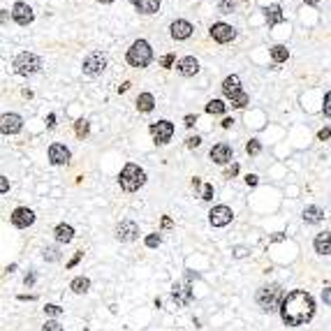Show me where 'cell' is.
I'll use <instances>...</instances> for the list:
<instances>
[{"mask_svg":"<svg viewBox=\"0 0 331 331\" xmlns=\"http://www.w3.org/2000/svg\"><path fill=\"white\" fill-rule=\"evenodd\" d=\"M315 315V299L304 289L289 292L280 304V320L287 327H301L310 322Z\"/></svg>","mask_w":331,"mask_h":331,"instance_id":"1","label":"cell"},{"mask_svg":"<svg viewBox=\"0 0 331 331\" xmlns=\"http://www.w3.org/2000/svg\"><path fill=\"white\" fill-rule=\"evenodd\" d=\"M283 287H280L278 283H269V285H262L257 289V294H255V301L260 306L264 313H276L280 310V304H283Z\"/></svg>","mask_w":331,"mask_h":331,"instance_id":"2","label":"cell"},{"mask_svg":"<svg viewBox=\"0 0 331 331\" xmlns=\"http://www.w3.org/2000/svg\"><path fill=\"white\" fill-rule=\"evenodd\" d=\"M118 183H121V188H123L125 192H137L141 185L146 183V172H144L139 165H134V162H128V165L121 169Z\"/></svg>","mask_w":331,"mask_h":331,"instance_id":"3","label":"cell"},{"mask_svg":"<svg viewBox=\"0 0 331 331\" xmlns=\"http://www.w3.org/2000/svg\"><path fill=\"white\" fill-rule=\"evenodd\" d=\"M153 61V49L146 40H137L132 42V46L128 49V63L132 67H146Z\"/></svg>","mask_w":331,"mask_h":331,"instance_id":"4","label":"cell"},{"mask_svg":"<svg viewBox=\"0 0 331 331\" xmlns=\"http://www.w3.org/2000/svg\"><path fill=\"white\" fill-rule=\"evenodd\" d=\"M12 67H14V72H17V74L28 77V74H35V72H40V67H42V58H40V56H35V53H30V51H23V53H19L17 58H14Z\"/></svg>","mask_w":331,"mask_h":331,"instance_id":"5","label":"cell"},{"mask_svg":"<svg viewBox=\"0 0 331 331\" xmlns=\"http://www.w3.org/2000/svg\"><path fill=\"white\" fill-rule=\"evenodd\" d=\"M107 70V56L102 51H90L81 63V72L86 77H100Z\"/></svg>","mask_w":331,"mask_h":331,"instance_id":"6","label":"cell"},{"mask_svg":"<svg viewBox=\"0 0 331 331\" xmlns=\"http://www.w3.org/2000/svg\"><path fill=\"white\" fill-rule=\"evenodd\" d=\"M148 130H151V137H153V141H155L157 146H165V144H169L172 137H174V123L157 121V123H151Z\"/></svg>","mask_w":331,"mask_h":331,"instance_id":"7","label":"cell"},{"mask_svg":"<svg viewBox=\"0 0 331 331\" xmlns=\"http://www.w3.org/2000/svg\"><path fill=\"white\" fill-rule=\"evenodd\" d=\"M116 239L123 241V243H130V241H137L139 239V225L134 220H123L116 225Z\"/></svg>","mask_w":331,"mask_h":331,"instance_id":"8","label":"cell"},{"mask_svg":"<svg viewBox=\"0 0 331 331\" xmlns=\"http://www.w3.org/2000/svg\"><path fill=\"white\" fill-rule=\"evenodd\" d=\"M172 301L176 306H188L192 301V289H190V278H185L183 283H174L172 285Z\"/></svg>","mask_w":331,"mask_h":331,"instance_id":"9","label":"cell"},{"mask_svg":"<svg viewBox=\"0 0 331 331\" xmlns=\"http://www.w3.org/2000/svg\"><path fill=\"white\" fill-rule=\"evenodd\" d=\"M232 218H234V213H232V209L225 206V204H218V206H213V209L209 211V222L213 227H227L232 222Z\"/></svg>","mask_w":331,"mask_h":331,"instance_id":"10","label":"cell"},{"mask_svg":"<svg viewBox=\"0 0 331 331\" xmlns=\"http://www.w3.org/2000/svg\"><path fill=\"white\" fill-rule=\"evenodd\" d=\"M9 220H12V225L17 227V229H26V227H30L35 222V213L28 209V206H19V209L12 211Z\"/></svg>","mask_w":331,"mask_h":331,"instance_id":"11","label":"cell"},{"mask_svg":"<svg viewBox=\"0 0 331 331\" xmlns=\"http://www.w3.org/2000/svg\"><path fill=\"white\" fill-rule=\"evenodd\" d=\"M209 33H211V37L216 40V42H220V44H227V42H232L236 37V30L229 23H222V21H218V23H213V26L209 28Z\"/></svg>","mask_w":331,"mask_h":331,"instance_id":"12","label":"cell"},{"mask_svg":"<svg viewBox=\"0 0 331 331\" xmlns=\"http://www.w3.org/2000/svg\"><path fill=\"white\" fill-rule=\"evenodd\" d=\"M12 19L17 21L19 26H28V23H33L35 12H33V7H30L28 2H14V7H12Z\"/></svg>","mask_w":331,"mask_h":331,"instance_id":"13","label":"cell"},{"mask_svg":"<svg viewBox=\"0 0 331 331\" xmlns=\"http://www.w3.org/2000/svg\"><path fill=\"white\" fill-rule=\"evenodd\" d=\"M70 148L65 146V144H51L49 146V160H51V165L61 167V165H70Z\"/></svg>","mask_w":331,"mask_h":331,"instance_id":"14","label":"cell"},{"mask_svg":"<svg viewBox=\"0 0 331 331\" xmlns=\"http://www.w3.org/2000/svg\"><path fill=\"white\" fill-rule=\"evenodd\" d=\"M21 128H23V118L19 113H2V125H0L2 134H17L21 132Z\"/></svg>","mask_w":331,"mask_h":331,"instance_id":"15","label":"cell"},{"mask_svg":"<svg viewBox=\"0 0 331 331\" xmlns=\"http://www.w3.org/2000/svg\"><path fill=\"white\" fill-rule=\"evenodd\" d=\"M192 30H195V26H192L190 21H185V19H176V21H172V26H169V33H172L174 40H188L192 35Z\"/></svg>","mask_w":331,"mask_h":331,"instance_id":"16","label":"cell"},{"mask_svg":"<svg viewBox=\"0 0 331 331\" xmlns=\"http://www.w3.org/2000/svg\"><path fill=\"white\" fill-rule=\"evenodd\" d=\"M209 157L216 162V165H227L229 160H232V146L229 144H216V146L209 151Z\"/></svg>","mask_w":331,"mask_h":331,"instance_id":"17","label":"cell"},{"mask_svg":"<svg viewBox=\"0 0 331 331\" xmlns=\"http://www.w3.org/2000/svg\"><path fill=\"white\" fill-rule=\"evenodd\" d=\"M176 70H178L181 77H195L199 72V61L195 56H185V58H181L176 63Z\"/></svg>","mask_w":331,"mask_h":331,"instance_id":"18","label":"cell"},{"mask_svg":"<svg viewBox=\"0 0 331 331\" xmlns=\"http://www.w3.org/2000/svg\"><path fill=\"white\" fill-rule=\"evenodd\" d=\"M313 248L317 255H331V232H322V234L315 236L313 241Z\"/></svg>","mask_w":331,"mask_h":331,"instance_id":"19","label":"cell"},{"mask_svg":"<svg viewBox=\"0 0 331 331\" xmlns=\"http://www.w3.org/2000/svg\"><path fill=\"white\" fill-rule=\"evenodd\" d=\"M264 17H266V23H269V28L276 26V23H283V21H285L283 7H280L278 2H273V5H269V7L264 9Z\"/></svg>","mask_w":331,"mask_h":331,"instance_id":"20","label":"cell"},{"mask_svg":"<svg viewBox=\"0 0 331 331\" xmlns=\"http://www.w3.org/2000/svg\"><path fill=\"white\" fill-rule=\"evenodd\" d=\"M301 218H304L306 225H317V222L324 220V211L320 209V206H306L304 213H301Z\"/></svg>","mask_w":331,"mask_h":331,"instance_id":"21","label":"cell"},{"mask_svg":"<svg viewBox=\"0 0 331 331\" xmlns=\"http://www.w3.org/2000/svg\"><path fill=\"white\" fill-rule=\"evenodd\" d=\"M53 234H56V241H58V243H72V239H74V227L61 222V225L53 229Z\"/></svg>","mask_w":331,"mask_h":331,"instance_id":"22","label":"cell"},{"mask_svg":"<svg viewBox=\"0 0 331 331\" xmlns=\"http://www.w3.org/2000/svg\"><path fill=\"white\" fill-rule=\"evenodd\" d=\"M130 2L139 9L141 14H155L157 9H160V2H162V0H130Z\"/></svg>","mask_w":331,"mask_h":331,"instance_id":"23","label":"cell"},{"mask_svg":"<svg viewBox=\"0 0 331 331\" xmlns=\"http://www.w3.org/2000/svg\"><path fill=\"white\" fill-rule=\"evenodd\" d=\"M241 90V79L236 77V74H229V77L222 81V93H225L227 97H232L234 93H239Z\"/></svg>","mask_w":331,"mask_h":331,"instance_id":"24","label":"cell"},{"mask_svg":"<svg viewBox=\"0 0 331 331\" xmlns=\"http://www.w3.org/2000/svg\"><path fill=\"white\" fill-rule=\"evenodd\" d=\"M134 105H137V109L141 113H148V111H153V107H155V97H153V93H141Z\"/></svg>","mask_w":331,"mask_h":331,"instance_id":"25","label":"cell"},{"mask_svg":"<svg viewBox=\"0 0 331 331\" xmlns=\"http://www.w3.org/2000/svg\"><path fill=\"white\" fill-rule=\"evenodd\" d=\"M70 289L74 292V294H86L88 289H90V280L84 278V276H79V278H74L70 283Z\"/></svg>","mask_w":331,"mask_h":331,"instance_id":"26","label":"cell"},{"mask_svg":"<svg viewBox=\"0 0 331 331\" xmlns=\"http://www.w3.org/2000/svg\"><path fill=\"white\" fill-rule=\"evenodd\" d=\"M271 58L276 63H285L289 58V49L283 44H276V46H271Z\"/></svg>","mask_w":331,"mask_h":331,"instance_id":"27","label":"cell"},{"mask_svg":"<svg viewBox=\"0 0 331 331\" xmlns=\"http://www.w3.org/2000/svg\"><path fill=\"white\" fill-rule=\"evenodd\" d=\"M42 260L44 262H58L61 260V250L56 245H44L42 248Z\"/></svg>","mask_w":331,"mask_h":331,"instance_id":"28","label":"cell"},{"mask_svg":"<svg viewBox=\"0 0 331 331\" xmlns=\"http://www.w3.org/2000/svg\"><path fill=\"white\" fill-rule=\"evenodd\" d=\"M229 102H232V107H236V109H243V107H248V93H245V90H239V93H234V95L229 97Z\"/></svg>","mask_w":331,"mask_h":331,"instance_id":"29","label":"cell"},{"mask_svg":"<svg viewBox=\"0 0 331 331\" xmlns=\"http://www.w3.org/2000/svg\"><path fill=\"white\" fill-rule=\"evenodd\" d=\"M88 132H90V123L84 121V118H79V121L74 123V134H77L79 139H84V137H88Z\"/></svg>","mask_w":331,"mask_h":331,"instance_id":"30","label":"cell"},{"mask_svg":"<svg viewBox=\"0 0 331 331\" xmlns=\"http://www.w3.org/2000/svg\"><path fill=\"white\" fill-rule=\"evenodd\" d=\"M227 105L222 100H211L209 105H206V113H213V116H218V113H225Z\"/></svg>","mask_w":331,"mask_h":331,"instance_id":"31","label":"cell"},{"mask_svg":"<svg viewBox=\"0 0 331 331\" xmlns=\"http://www.w3.org/2000/svg\"><path fill=\"white\" fill-rule=\"evenodd\" d=\"M245 153H248V155H260L262 153V141L260 139H250L248 144H245Z\"/></svg>","mask_w":331,"mask_h":331,"instance_id":"32","label":"cell"},{"mask_svg":"<svg viewBox=\"0 0 331 331\" xmlns=\"http://www.w3.org/2000/svg\"><path fill=\"white\" fill-rule=\"evenodd\" d=\"M236 7V0H220L218 2V12L220 14H232Z\"/></svg>","mask_w":331,"mask_h":331,"instance_id":"33","label":"cell"},{"mask_svg":"<svg viewBox=\"0 0 331 331\" xmlns=\"http://www.w3.org/2000/svg\"><path fill=\"white\" fill-rule=\"evenodd\" d=\"M44 313L49 315V317H58V315H63V308L56 304H46L44 306Z\"/></svg>","mask_w":331,"mask_h":331,"instance_id":"34","label":"cell"},{"mask_svg":"<svg viewBox=\"0 0 331 331\" xmlns=\"http://www.w3.org/2000/svg\"><path fill=\"white\" fill-rule=\"evenodd\" d=\"M42 331H65V329H63L61 322H56V320H46L44 327H42Z\"/></svg>","mask_w":331,"mask_h":331,"instance_id":"35","label":"cell"},{"mask_svg":"<svg viewBox=\"0 0 331 331\" xmlns=\"http://www.w3.org/2000/svg\"><path fill=\"white\" fill-rule=\"evenodd\" d=\"M160 241H162V239H160V234H148L146 239H144L146 248H157V245H160Z\"/></svg>","mask_w":331,"mask_h":331,"instance_id":"36","label":"cell"},{"mask_svg":"<svg viewBox=\"0 0 331 331\" xmlns=\"http://www.w3.org/2000/svg\"><path fill=\"white\" fill-rule=\"evenodd\" d=\"M201 199H204V201L213 199V185H211V183H204V188H201Z\"/></svg>","mask_w":331,"mask_h":331,"instance_id":"37","label":"cell"},{"mask_svg":"<svg viewBox=\"0 0 331 331\" xmlns=\"http://www.w3.org/2000/svg\"><path fill=\"white\" fill-rule=\"evenodd\" d=\"M322 111H324V116L327 118H331V90L324 95V105H322Z\"/></svg>","mask_w":331,"mask_h":331,"instance_id":"38","label":"cell"},{"mask_svg":"<svg viewBox=\"0 0 331 331\" xmlns=\"http://www.w3.org/2000/svg\"><path fill=\"white\" fill-rule=\"evenodd\" d=\"M199 144H201L199 134H192V137H188V139H185V146H188V148H197Z\"/></svg>","mask_w":331,"mask_h":331,"instance_id":"39","label":"cell"},{"mask_svg":"<svg viewBox=\"0 0 331 331\" xmlns=\"http://www.w3.org/2000/svg\"><path fill=\"white\" fill-rule=\"evenodd\" d=\"M174 63H176V56H174V53H167V56H162L160 65H162V67H172Z\"/></svg>","mask_w":331,"mask_h":331,"instance_id":"40","label":"cell"},{"mask_svg":"<svg viewBox=\"0 0 331 331\" xmlns=\"http://www.w3.org/2000/svg\"><path fill=\"white\" fill-rule=\"evenodd\" d=\"M250 253V250H248V248H245V245H236L234 250H232V255H234L236 260H241V257H245V255Z\"/></svg>","mask_w":331,"mask_h":331,"instance_id":"41","label":"cell"},{"mask_svg":"<svg viewBox=\"0 0 331 331\" xmlns=\"http://www.w3.org/2000/svg\"><path fill=\"white\" fill-rule=\"evenodd\" d=\"M322 301L327 306H331V285H327V287L322 289Z\"/></svg>","mask_w":331,"mask_h":331,"instance_id":"42","label":"cell"},{"mask_svg":"<svg viewBox=\"0 0 331 331\" xmlns=\"http://www.w3.org/2000/svg\"><path fill=\"white\" fill-rule=\"evenodd\" d=\"M317 139H320V141L331 139V128H322V130L317 132Z\"/></svg>","mask_w":331,"mask_h":331,"instance_id":"43","label":"cell"},{"mask_svg":"<svg viewBox=\"0 0 331 331\" xmlns=\"http://www.w3.org/2000/svg\"><path fill=\"white\" fill-rule=\"evenodd\" d=\"M81 257H84V250H79V253L74 255V257H72L70 262H67V266H70V269H72V266H77L79 262H81Z\"/></svg>","mask_w":331,"mask_h":331,"instance_id":"44","label":"cell"},{"mask_svg":"<svg viewBox=\"0 0 331 331\" xmlns=\"http://www.w3.org/2000/svg\"><path fill=\"white\" fill-rule=\"evenodd\" d=\"M7 190H9V181H7V176H0V192L5 195Z\"/></svg>","mask_w":331,"mask_h":331,"instance_id":"45","label":"cell"},{"mask_svg":"<svg viewBox=\"0 0 331 331\" xmlns=\"http://www.w3.org/2000/svg\"><path fill=\"white\" fill-rule=\"evenodd\" d=\"M185 121V128H195V123H197V116H192V113H188L183 118Z\"/></svg>","mask_w":331,"mask_h":331,"instance_id":"46","label":"cell"},{"mask_svg":"<svg viewBox=\"0 0 331 331\" xmlns=\"http://www.w3.org/2000/svg\"><path fill=\"white\" fill-rule=\"evenodd\" d=\"M236 174H239V165H232V167H229V169H227V172H225V176H227V178H234Z\"/></svg>","mask_w":331,"mask_h":331,"instance_id":"47","label":"cell"},{"mask_svg":"<svg viewBox=\"0 0 331 331\" xmlns=\"http://www.w3.org/2000/svg\"><path fill=\"white\" fill-rule=\"evenodd\" d=\"M23 285H26V287H33V285H35V273H28L26 278H23Z\"/></svg>","mask_w":331,"mask_h":331,"instance_id":"48","label":"cell"},{"mask_svg":"<svg viewBox=\"0 0 331 331\" xmlns=\"http://www.w3.org/2000/svg\"><path fill=\"white\" fill-rule=\"evenodd\" d=\"M245 183H248V185H257V183H260V178H257L255 174H248V176H245Z\"/></svg>","mask_w":331,"mask_h":331,"instance_id":"49","label":"cell"},{"mask_svg":"<svg viewBox=\"0 0 331 331\" xmlns=\"http://www.w3.org/2000/svg\"><path fill=\"white\" fill-rule=\"evenodd\" d=\"M46 128H56V113H49V116H46Z\"/></svg>","mask_w":331,"mask_h":331,"instance_id":"50","label":"cell"},{"mask_svg":"<svg viewBox=\"0 0 331 331\" xmlns=\"http://www.w3.org/2000/svg\"><path fill=\"white\" fill-rule=\"evenodd\" d=\"M232 125H234V118H225V121H222V128H225V130H229Z\"/></svg>","mask_w":331,"mask_h":331,"instance_id":"51","label":"cell"},{"mask_svg":"<svg viewBox=\"0 0 331 331\" xmlns=\"http://www.w3.org/2000/svg\"><path fill=\"white\" fill-rule=\"evenodd\" d=\"M169 227H172V218H162V229H169Z\"/></svg>","mask_w":331,"mask_h":331,"instance_id":"52","label":"cell"},{"mask_svg":"<svg viewBox=\"0 0 331 331\" xmlns=\"http://www.w3.org/2000/svg\"><path fill=\"white\" fill-rule=\"evenodd\" d=\"M130 86H132L130 81H125V84H121V86H118V93H125V90H128Z\"/></svg>","mask_w":331,"mask_h":331,"instance_id":"53","label":"cell"},{"mask_svg":"<svg viewBox=\"0 0 331 331\" xmlns=\"http://www.w3.org/2000/svg\"><path fill=\"white\" fill-rule=\"evenodd\" d=\"M306 5H317V2H320V0H304Z\"/></svg>","mask_w":331,"mask_h":331,"instance_id":"54","label":"cell"},{"mask_svg":"<svg viewBox=\"0 0 331 331\" xmlns=\"http://www.w3.org/2000/svg\"><path fill=\"white\" fill-rule=\"evenodd\" d=\"M97 2H105V5H107V2H113V0H97Z\"/></svg>","mask_w":331,"mask_h":331,"instance_id":"55","label":"cell"},{"mask_svg":"<svg viewBox=\"0 0 331 331\" xmlns=\"http://www.w3.org/2000/svg\"><path fill=\"white\" fill-rule=\"evenodd\" d=\"M84 331H88V329H84Z\"/></svg>","mask_w":331,"mask_h":331,"instance_id":"56","label":"cell"}]
</instances>
